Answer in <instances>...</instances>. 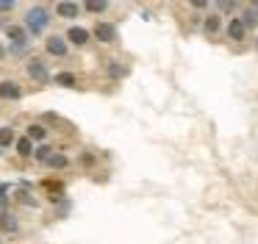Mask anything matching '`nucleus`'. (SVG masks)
<instances>
[{
	"instance_id": "obj_27",
	"label": "nucleus",
	"mask_w": 258,
	"mask_h": 244,
	"mask_svg": "<svg viewBox=\"0 0 258 244\" xmlns=\"http://www.w3.org/2000/svg\"><path fill=\"white\" fill-rule=\"evenodd\" d=\"M56 3H58V0H56Z\"/></svg>"
},
{
	"instance_id": "obj_15",
	"label": "nucleus",
	"mask_w": 258,
	"mask_h": 244,
	"mask_svg": "<svg viewBox=\"0 0 258 244\" xmlns=\"http://www.w3.org/2000/svg\"><path fill=\"white\" fill-rule=\"evenodd\" d=\"M14 142H17V133H14V128H12V125H0V150L14 147Z\"/></svg>"
},
{
	"instance_id": "obj_21",
	"label": "nucleus",
	"mask_w": 258,
	"mask_h": 244,
	"mask_svg": "<svg viewBox=\"0 0 258 244\" xmlns=\"http://www.w3.org/2000/svg\"><path fill=\"white\" fill-rule=\"evenodd\" d=\"M217 6H219L217 14H230L236 9V0H217Z\"/></svg>"
},
{
	"instance_id": "obj_5",
	"label": "nucleus",
	"mask_w": 258,
	"mask_h": 244,
	"mask_svg": "<svg viewBox=\"0 0 258 244\" xmlns=\"http://www.w3.org/2000/svg\"><path fill=\"white\" fill-rule=\"evenodd\" d=\"M64 39H67V44H75V47H86L92 39V31H86L84 25H78V22H73V25L67 28V33H64Z\"/></svg>"
},
{
	"instance_id": "obj_14",
	"label": "nucleus",
	"mask_w": 258,
	"mask_h": 244,
	"mask_svg": "<svg viewBox=\"0 0 258 244\" xmlns=\"http://www.w3.org/2000/svg\"><path fill=\"white\" fill-rule=\"evenodd\" d=\"M45 166H47V169H67V166H70V158H67L64 153H58V150H53V153L47 155Z\"/></svg>"
},
{
	"instance_id": "obj_13",
	"label": "nucleus",
	"mask_w": 258,
	"mask_h": 244,
	"mask_svg": "<svg viewBox=\"0 0 258 244\" xmlns=\"http://www.w3.org/2000/svg\"><path fill=\"white\" fill-rule=\"evenodd\" d=\"M203 31H206L208 36H217V33L222 31V14H208L206 20H203Z\"/></svg>"
},
{
	"instance_id": "obj_1",
	"label": "nucleus",
	"mask_w": 258,
	"mask_h": 244,
	"mask_svg": "<svg viewBox=\"0 0 258 244\" xmlns=\"http://www.w3.org/2000/svg\"><path fill=\"white\" fill-rule=\"evenodd\" d=\"M50 22H53V14H50L47 6H31V9L23 14V28H25V33H28L31 39L42 36V33L50 28Z\"/></svg>"
},
{
	"instance_id": "obj_24",
	"label": "nucleus",
	"mask_w": 258,
	"mask_h": 244,
	"mask_svg": "<svg viewBox=\"0 0 258 244\" xmlns=\"http://www.w3.org/2000/svg\"><path fill=\"white\" fill-rule=\"evenodd\" d=\"M111 67V78H122L125 75V67L122 64H108Z\"/></svg>"
},
{
	"instance_id": "obj_20",
	"label": "nucleus",
	"mask_w": 258,
	"mask_h": 244,
	"mask_svg": "<svg viewBox=\"0 0 258 244\" xmlns=\"http://www.w3.org/2000/svg\"><path fill=\"white\" fill-rule=\"evenodd\" d=\"M53 153V147H50V144H36V147H34V161H39V164H45V161H47V155H50Z\"/></svg>"
},
{
	"instance_id": "obj_7",
	"label": "nucleus",
	"mask_w": 258,
	"mask_h": 244,
	"mask_svg": "<svg viewBox=\"0 0 258 244\" xmlns=\"http://www.w3.org/2000/svg\"><path fill=\"white\" fill-rule=\"evenodd\" d=\"M92 36H95L100 44H111V42H117V28H114L111 22H97L95 31H92Z\"/></svg>"
},
{
	"instance_id": "obj_17",
	"label": "nucleus",
	"mask_w": 258,
	"mask_h": 244,
	"mask_svg": "<svg viewBox=\"0 0 258 244\" xmlns=\"http://www.w3.org/2000/svg\"><path fill=\"white\" fill-rule=\"evenodd\" d=\"M241 22H244L247 28L258 25V0H250V6H247L244 17H241Z\"/></svg>"
},
{
	"instance_id": "obj_9",
	"label": "nucleus",
	"mask_w": 258,
	"mask_h": 244,
	"mask_svg": "<svg viewBox=\"0 0 258 244\" xmlns=\"http://www.w3.org/2000/svg\"><path fill=\"white\" fill-rule=\"evenodd\" d=\"M20 97H23V86H20L17 81H0V100H12V103H17Z\"/></svg>"
},
{
	"instance_id": "obj_26",
	"label": "nucleus",
	"mask_w": 258,
	"mask_h": 244,
	"mask_svg": "<svg viewBox=\"0 0 258 244\" xmlns=\"http://www.w3.org/2000/svg\"><path fill=\"white\" fill-rule=\"evenodd\" d=\"M255 47H258V39H255Z\"/></svg>"
},
{
	"instance_id": "obj_16",
	"label": "nucleus",
	"mask_w": 258,
	"mask_h": 244,
	"mask_svg": "<svg viewBox=\"0 0 258 244\" xmlns=\"http://www.w3.org/2000/svg\"><path fill=\"white\" fill-rule=\"evenodd\" d=\"M81 9L89 11V14H106V11H108V0H84Z\"/></svg>"
},
{
	"instance_id": "obj_18",
	"label": "nucleus",
	"mask_w": 258,
	"mask_h": 244,
	"mask_svg": "<svg viewBox=\"0 0 258 244\" xmlns=\"http://www.w3.org/2000/svg\"><path fill=\"white\" fill-rule=\"evenodd\" d=\"M53 83L67 86V89H75L78 86V78H75V72H58V75H53Z\"/></svg>"
},
{
	"instance_id": "obj_6",
	"label": "nucleus",
	"mask_w": 258,
	"mask_h": 244,
	"mask_svg": "<svg viewBox=\"0 0 258 244\" xmlns=\"http://www.w3.org/2000/svg\"><path fill=\"white\" fill-rule=\"evenodd\" d=\"M81 11H84V9H81V3H78V0H58V3H56V17H61V20H78V17H81Z\"/></svg>"
},
{
	"instance_id": "obj_19",
	"label": "nucleus",
	"mask_w": 258,
	"mask_h": 244,
	"mask_svg": "<svg viewBox=\"0 0 258 244\" xmlns=\"http://www.w3.org/2000/svg\"><path fill=\"white\" fill-rule=\"evenodd\" d=\"M12 186L14 183H9V180L0 183V211H6L9 203H12Z\"/></svg>"
},
{
	"instance_id": "obj_4",
	"label": "nucleus",
	"mask_w": 258,
	"mask_h": 244,
	"mask_svg": "<svg viewBox=\"0 0 258 244\" xmlns=\"http://www.w3.org/2000/svg\"><path fill=\"white\" fill-rule=\"evenodd\" d=\"M45 53H47V55H53V58H67V53H70L67 39L58 36V33L47 36V39H45Z\"/></svg>"
},
{
	"instance_id": "obj_3",
	"label": "nucleus",
	"mask_w": 258,
	"mask_h": 244,
	"mask_svg": "<svg viewBox=\"0 0 258 244\" xmlns=\"http://www.w3.org/2000/svg\"><path fill=\"white\" fill-rule=\"evenodd\" d=\"M25 72H28V78L34 83H50L53 81V75H50V70H47V61L45 58H28Z\"/></svg>"
},
{
	"instance_id": "obj_11",
	"label": "nucleus",
	"mask_w": 258,
	"mask_h": 244,
	"mask_svg": "<svg viewBox=\"0 0 258 244\" xmlns=\"http://www.w3.org/2000/svg\"><path fill=\"white\" fill-rule=\"evenodd\" d=\"M25 136H28L34 144H45L50 133H47V128L42 125V122H34V125H28V131H25Z\"/></svg>"
},
{
	"instance_id": "obj_23",
	"label": "nucleus",
	"mask_w": 258,
	"mask_h": 244,
	"mask_svg": "<svg viewBox=\"0 0 258 244\" xmlns=\"http://www.w3.org/2000/svg\"><path fill=\"white\" fill-rule=\"evenodd\" d=\"M189 6H191L195 11H206L208 6H211V0H189Z\"/></svg>"
},
{
	"instance_id": "obj_12",
	"label": "nucleus",
	"mask_w": 258,
	"mask_h": 244,
	"mask_svg": "<svg viewBox=\"0 0 258 244\" xmlns=\"http://www.w3.org/2000/svg\"><path fill=\"white\" fill-rule=\"evenodd\" d=\"M34 147L36 144L28 136H17V142H14V150H17L20 158H34Z\"/></svg>"
},
{
	"instance_id": "obj_8",
	"label": "nucleus",
	"mask_w": 258,
	"mask_h": 244,
	"mask_svg": "<svg viewBox=\"0 0 258 244\" xmlns=\"http://www.w3.org/2000/svg\"><path fill=\"white\" fill-rule=\"evenodd\" d=\"M0 233H3V236H17L20 233V219L9 208L0 211Z\"/></svg>"
},
{
	"instance_id": "obj_2",
	"label": "nucleus",
	"mask_w": 258,
	"mask_h": 244,
	"mask_svg": "<svg viewBox=\"0 0 258 244\" xmlns=\"http://www.w3.org/2000/svg\"><path fill=\"white\" fill-rule=\"evenodd\" d=\"M6 50H9V55H25L31 50V36L25 33L23 25L6 28Z\"/></svg>"
},
{
	"instance_id": "obj_22",
	"label": "nucleus",
	"mask_w": 258,
	"mask_h": 244,
	"mask_svg": "<svg viewBox=\"0 0 258 244\" xmlns=\"http://www.w3.org/2000/svg\"><path fill=\"white\" fill-rule=\"evenodd\" d=\"M17 3H20V0H0V14H9V11H14V9H17Z\"/></svg>"
},
{
	"instance_id": "obj_10",
	"label": "nucleus",
	"mask_w": 258,
	"mask_h": 244,
	"mask_svg": "<svg viewBox=\"0 0 258 244\" xmlns=\"http://www.w3.org/2000/svg\"><path fill=\"white\" fill-rule=\"evenodd\" d=\"M225 33H228L233 42H244V36H247V25L241 22V17H233V20L225 25Z\"/></svg>"
},
{
	"instance_id": "obj_25",
	"label": "nucleus",
	"mask_w": 258,
	"mask_h": 244,
	"mask_svg": "<svg viewBox=\"0 0 258 244\" xmlns=\"http://www.w3.org/2000/svg\"><path fill=\"white\" fill-rule=\"evenodd\" d=\"M6 55H9V50H6V44L0 42V58H6Z\"/></svg>"
}]
</instances>
